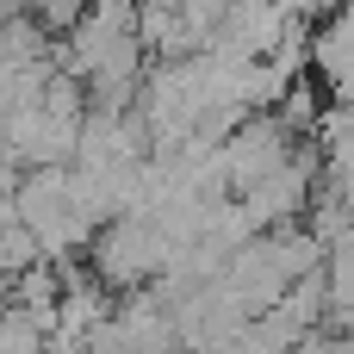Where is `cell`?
I'll use <instances>...</instances> for the list:
<instances>
[{"instance_id": "5b68a950", "label": "cell", "mask_w": 354, "mask_h": 354, "mask_svg": "<svg viewBox=\"0 0 354 354\" xmlns=\"http://www.w3.org/2000/svg\"><path fill=\"white\" fill-rule=\"evenodd\" d=\"M299 19H305V12H292L286 0H230V12L218 19L212 44L230 50V56H274L280 37H286Z\"/></svg>"}, {"instance_id": "52a82bcc", "label": "cell", "mask_w": 354, "mask_h": 354, "mask_svg": "<svg viewBox=\"0 0 354 354\" xmlns=\"http://www.w3.org/2000/svg\"><path fill=\"white\" fill-rule=\"evenodd\" d=\"M44 342H50V336H44L12 299H0V354H44Z\"/></svg>"}, {"instance_id": "8992f818", "label": "cell", "mask_w": 354, "mask_h": 354, "mask_svg": "<svg viewBox=\"0 0 354 354\" xmlns=\"http://www.w3.org/2000/svg\"><path fill=\"white\" fill-rule=\"evenodd\" d=\"M311 62H317V75L330 81V93L354 100V0H342V6L330 12V25L311 31Z\"/></svg>"}, {"instance_id": "277c9868", "label": "cell", "mask_w": 354, "mask_h": 354, "mask_svg": "<svg viewBox=\"0 0 354 354\" xmlns=\"http://www.w3.org/2000/svg\"><path fill=\"white\" fill-rule=\"evenodd\" d=\"M311 199H317V149H311V143H299L268 180H255V187L243 193V205H249V218H255L261 230L299 224V218L311 212Z\"/></svg>"}, {"instance_id": "3957f363", "label": "cell", "mask_w": 354, "mask_h": 354, "mask_svg": "<svg viewBox=\"0 0 354 354\" xmlns=\"http://www.w3.org/2000/svg\"><path fill=\"white\" fill-rule=\"evenodd\" d=\"M292 149H299V131H292L280 112H249V118H243V124H230V137L218 143L224 187H230V193H249V187H255V180H268Z\"/></svg>"}, {"instance_id": "6da1fadb", "label": "cell", "mask_w": 354, "mask_h": 354, "mask_svg": "<svg viewBox=\"0 0 354 354\" xmlns=\"http://www.w3.org/2000/svg\"><path fill=\"white\" fill-rule=\"evenodd\" d=\"M12 205L25 218V230L37 236V249L50 261H68L93 243L100 218L87 212L81 187H75V162H44V168H25L19 187H12Z\"/></svg>"}, {"instance_id": "ba28073f", "label": "cell", "mask_w": 354, "mask_h": 354, "mask_svg": "<svg viewBox=\"0 0 354 354\" xmlns=\"http://www.w3.org/2000/svg\"><path fill=\"white\" fill-rule=\"evenodd\" d=\"M205 354H286V348H280V342H274V336H268V330H261V324L249 317L243 330H230L224 342H212Z\"/></svg>"}, {"instance_id": "9c48e42d", "label": "cell", "mask_w": 354, "mask_h": 354, "mask_svg": "<svg viewBox=\"0 0 354 354\" xmlns=\"http://www.w3.org/2000/svg\"><path fill=\"white\" fill-rule=\"evenodd\" d=\"M31 12H37L44 31H68V25L87 12V0H31Z\"/></svg>"}, {"instance_id": "7a4b0ae2", "label": "cell", "mask_w": 354, "mask_h": 354, "mask_svg": "<svg viewBox=\"0 0 354 354\" xmlns=\"http://www.w3.org/2000/svg\"><path fill=\"white\" fill-rule=\"evenodd\" d=\"M87 249H93V274H100L112 292H137V286L162 280V268H168V255H174L168 230H162L149 212H118V218H106Z\"/></svg>"}, {"instance_id": "8fae6325", "label": "cell", "mask_w": 354, "mask_h": 354, "mask_svg": "<svg viewBox=\"0 0 354 354\" xmlns=\"http://www.w3.org/2000/svg\"><path fill=\"white\" fill-rule=\"evenodd\" d=\"M168 6H180V0H168Z\"/></svg>"}, {"instance_id": "30bf717a", "label": "cell", "mask_w": 354, "mask_h": 354, "mask_svg": "<svg viewBox=\"0 0 354 354\" xmlns=\"http://www.w3.org/2000/svg\"><path fill=\"white\" fill-rule=\"evenodd\" d=\"M286 6H292V12H336L342 0H286Z\"/></svg>"}]
</instances>
